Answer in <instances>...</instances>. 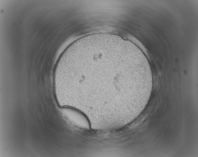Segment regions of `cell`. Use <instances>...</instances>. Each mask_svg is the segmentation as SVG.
<instances>
[{"mask_svg":"<svg viewBox=\"0 0 198 157\" xmlns=\"http://www.w3.org/2000/svg\"><path fill=\"white\" fill-rule=\"evenodd\" d=\"M69 74L80 76L81 84L112 90L122 106L131 91H144L152 84L147 60L124 43L101 45L86 50L72 63Z\"/></svg>","mask_w":198,"mask_h":157,"instance_id":"1","label":"cell"},{"mask_svg":"<svg viewBox=\"0 0 198 157\" xmlns=\"http://www.w3.org/2000/svg\"><path fill=\"white\" fill-rule=\"evenodd\" d=\"M61 111L70 121L77 126L86 129H90V124L88 118L81 111L68 106L63 107Z\"/></svg>","mask_w":198,"mask_h":157,"instance_id":"2","label":"cell"}]
</instances>
